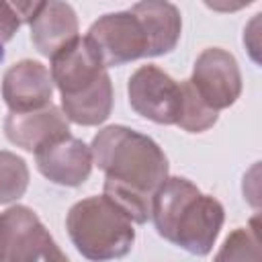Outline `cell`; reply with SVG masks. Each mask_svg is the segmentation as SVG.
Masks as SVG:
<instances>
[{
	"instance_id": "6da1fadb",
	"label": "cell",
	"mask_w": 262,
	"mask_h": 262,
	"mask_svg": "<svg viewBox=\"0 0 262 262\" xmlns=\"http://www.w3.org/2000/svg\"><path fill=\"white\" fill-rule=\"evenodd\" d=\"M151 221L166 242L192 256H207L223 227L225 209L182 176H168L151 201Z\"/></svg>"
},
{
	"instance_id": "7a4b0ae2",
	"label": "cell",
	"mask_w": 262,
	"mask_h": 262,
	"mask_svg": "<svg viewBox=\"0 0 262 262\" xmlns=\"http://www.w3.org/2000/svg\"><path fill=\"white\" fill-rule=\"evenodd\" d=\"M92 160L104 172V180L154 196L168 178V158L147 135L125 127L108 125L90 143Z\"/></svg>"
},
{
	"instance_id": "3957f363",
	"label": "cell",
	"mask_w": 262,
	"mask_h": 262,
	"mask_svg": "<svg viewBox=\"0 0 262 262\" xmlns=\"http://www.w3.org/2000/svg\"><path fill=\"white\" fill-rule=\"evenodd\" d=\"M66 229L78 254L90 262L125 258L135 242L133 223L102 194L74 203L66 215Z\"/></svg>"
},
{
	"instance_id": "277c9868",
	"label": "cell",
	"mask_w": 262,
	"mask_h": 262,
	"mask_svg": "<svg viewBox=\"0 0 262 262\" xmlns=\"http://www.w3.org/2000/svg\"><path fill=\"white\" fill-rule=\"evenodd\" d=\"M0 262H70L39 215L27 205L0 213Z\"/></svg>"
},
{
	"instance_id": "5b68a950",
	"label": "cell",
	"mask_w": 262,
	"mask_h": 262,
	"mask_svg": "<svg viewBox=\"0 0 262 262\" xmlns=\"http://www.w3.org/2000/svg\"><path fill=\"white\" fill-rule=\"evenodd\" d=\"M86 39L98 53L104 68H117L149 55L145 29L131 10L98 16V20L90 25Z\"/></svg>"
},
{
	"instance_id": "8992f818",
	"label": "cell",
	"mask_w": 262,
	"mask_h": 262,
	"mask_svg": "<svg viewBox=\"0 0 262 262\" xmlns=\"http://www.w3.org/2000/svg\"><path fill=\"white\" fill-rule=\"evenodd\" d=\"M127 96L131 108L158 125H176L182 108V90L162 68L147 63L137 68L127 82Z\"/></svg>"
},
{
	"instance_id": "52a82bcc",
	"label": "cell",
	"mask_w": 262,
	"mask_h": 262,
	"mask_svg": "<svg viewBox=\"0 0 262 262\" xmlns=\"http://www.w3.org/2000/svg\"><path fill=\"white\" fill-rule=\"evenodd\" d=\"M199 96L215 113L229 108L242 94V72L233 53L221 47H207L199 53L188 78Z\"/></svg>"
},
{
	"instance_id": "ba28073f",
	"label": "cell",
	"mask_w": 262,
	"mask_h": 262,
	"mask_svg": "<svg viewBox=\"0 0 262 262\" xmlns=\"http://www.w3.org/2000/svg\"><path fill=\"white\" fill-rule=\"evenodd\" d=\"M49 74H51L53 86L59 90L63 100V98H74L86 92L108 72L102 66L90 41L78 35L74 41H70L51 57Z\"/></svg>"
},
{
	"instance_id": "9c48e42d",
	"label": "cell",
	"mask_w": 262,
	"mask_h": 262,
	"mask_svg": "<svg viewBox=\"0 0 262 262\" xmlns=\"http://www.w3.org/2000/svg\"><path fill=\"white\" fill-rule=\"evenodd\" d=\"M35 164L49 182L76 188L90 178L94 160L90 145L70 133L41 145L35 151Z\"/></svg>"
},
{
	"instance_id": "30bf717a",
	"label": "cell",
	"mask_w": 262,
	"mask_h": 262,
	"mask_svg": "<svg viewBox=\"0 0 262 262\" xmlns=\"http://www.w3.org/2000/svg\"><path fill=\"white\" fill-rule=\"evenodd\" d=\"M2 98L10 113H29L49 106L53 98L49 68L35 59L12 63L2 76Z\"/></svg>"
},
{
	"instance_id": "8fae6325",
	"label": "cell",
	"mask_w": 262,
	"mask_h": 262,
	"mask_svg": "<svg viewBox=\"0 0 262 262\" xmlns=\"http://www.w3.org/2000/svg\"><path fill=\"white\" fill-rule=\"evenodd\" d=\"M4 135L12 145L35 154L41 145L70 135V121L61 108L51 102L39 111L8 113L4 119Z\"/></svg>"
},
{
	"instance_id": "7c38bea8",
	"label": "cell",
	"mask_w": 262,
	"mask_h": 262,
	"mask_svg": "<svg viewBox=\"0 0 262 262\" xmlns=\"http://www.w3.org/2000/svg\"><path fill=\"white\" fill-rule=\"evenodd\" d=\"M31 27V41L35 49L45 55L53 57L61 47L78 37V16L72 4L59 0L37 2V8L29 20Z\"/></svg>"
},
{
	"instance_id": "4fadbf2b",
	"label": "cell",
	"mask_w": 262,
	"mask_h": 262,
	"mask_svg": "<svg viewBox=\"0 0 262 262\" xmlns=\"http://www.w3.org/2000/svg\"><path fill=\"white\" fill-rule=\"evenodd\" d=\"M143 25L149 39V55L158 57L176 49L182 33V16L176 4L164 0H145L129 8Z\"/></svg>"
},
{
	"instance_id": "5bb4252c",
	"label": "cell",
	"mask_w": 262,
	"mask_h": 262,
	"mask_svg": "<svg viewBox=\"0 0 262 262\" xmlns=\"http://www.w3.org/2000/svg\"><path fill=\"white\" fill-rule=\"evenodd\" d=\"M113 100H115L113 82H111V76L106 74L86 92L74 98H63L61 113L70 123H76L82 127H96L111 117Z\"/></svg>"
},
{
	"instance_id": "9a60e30c",
	"label": "cell",
	"mask_w": 262,
	"mask_h": 262,
	"mask_svg": "<svg viewBox=\"0 0 262 262\" xmlns=\"http://www.w3.org/2000/svg\"><path fill=\"white\" fill-rule=\"evenodd\" d=\"M213 262H262L258 219H252L246 227L233 229L223 239Z\"/></svg>"
},
{
	"instance_id": "2e32d148",
	"label": "cell",
	"mask_w": 262,
	"mask_h": 262,
	"mask_svg": "<svg viewBox=\"0 0 262 262\" xmlns=\"http://www.w3.org/2000/svg\"><path fill=\"white\" fill-rule=\"evenodd\" d=\"M180 90H182V108H180V117L176 125L188 133H203L211 129L217 123L219 113L207 106V102L199 96L190 80H182Z\"/></svg>"
},
{
	"instance_id": "e0dca14e",
	"label": "cell",
	"mask_w": 262,
	"mask_h": 262,
	"mask_svg": "<svg viewBox=\"0 0 262 262\" xmlns=\"http://www.w3.org/2000/svg\"><path fill=\"white\" fill-rule=\"evenodd\" d=\"M29 178L27 162L12 151L0 149V205H10L25 196Z\"/></svg>"
},
{
	"instance_id": "ac0fdd59",
	"label": "cell",
	"mask_w": 262,
	"mask_h": 262,
	"mask_svg": "<svg viewBox=\"0 0 262 262\" xmlns=\"http://www.w3.org/2000/svg\"><path fill=\"white\" fill-rule=\"evenodd\" d=\"M20 25H23V20H20L14 4L0 0V53H2V47L16 35Z\"/></svg>"
}]
</instances>
